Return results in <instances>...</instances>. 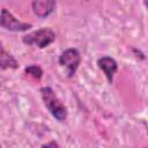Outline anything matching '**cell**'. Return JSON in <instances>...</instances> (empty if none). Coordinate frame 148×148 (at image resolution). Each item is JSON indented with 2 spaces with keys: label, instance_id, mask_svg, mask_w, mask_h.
<instances>
[{
  "label": "cell",
  "instance_id": "7",
  "mask_svg": "<svg viewBox=\"0 0 148 148\" xmlns=\"http://www.w3.org/2000/svg\"><path fill=\"white\" fill-rule=\"evenodd\" d=\"M0 68L1 69H17L18 62L17 60L5 50L2 43L0 42Z\"/></svg>",
  "mask_w": 148,
  "mask_h": 148
},
{
  "label": "cell",
  "instance_id": "5",
  "mask_svg": "<svg viewBox=\"0 0 148 148\" xmlns=\"http://www.w3.org/2000/svg\"><path fill=\"white\" fill-rule=\"evenodd\" d=\"M97 66L101 71H103L108 82L112 83L113 82V76L118 71L117 61L113 58L109 57V56H103V57L97 59Z\"/></svg>",
  "mask_w": 148,
  "mask_h": 148
},
{
  "label": "cell",
  "instance_id": "10",
  "mask_svg": "<svg viewBox=\"0 0 148 148\" xmlns=\"http://www.w3.org/2000/svg\"><path fill=\"white\" fill-rule=\"evenodd\" d=\"M132 51H133V53L135 54V57L136 58H140V59H145V54L140 51V50H138L136 47H132Z\"/></svg>",
  "mask_w": 148,
  "mask_h": 148
},
{
  "label": "cell",
  "instance_id": "8",
  "mask_svg": "<svg viewBox=\"0 0 148 148\" xmlns=\"http://www.w3.org/2000/svg\"><path fill=\"white\" fill-rule=\"evenodd\" d=\"M24 73L36 80H40L43 76V69L37 65H29L24 68Z\"/></svg>",
  "mask_w": 148,
  "mask_h": 148
},
{
  "label": "cell",
  "instance_id": "9",
  "mask_svg": "<svg viewBox=\"0 0 148 148\" xmlns=\"http://www.w3.org/2000/svg\"><path fill=\"white\" fill-rule=\"evenodd\" d=\"M42 148H61V147L59 146V143H58L57 141L52 140V141H50V142H47V143H44V145L42 146Z\"/></svg>",
  "mask_w": 148,
  "mask_h": 148
},
{
  "label": "cell",
  "instance_id": "2",
  "mask_svg": "<svg viewBox=\"0 0 148 148\" xmlns=\"http://www.w3.org/2000/svg\"><path fill=\"white\" fill-rule=\"evenodd\" d=\"M56 40V32L50 28H42L31 31L22 37V42L30 46L45 49Z\"/></svg>",
  "mask_w": 148,
  "mask_h": 148
},
{
  "label": "cell",
  "instance_id": "11",
  "mask_svg": "<svg viewBox=\"0 0 148 148\" xmlns=\"http://www.w3.org/2000/svg\"><path fill=\"white\" fill-rule=\"evenodd\" d=\"M0 148H2V147H1V143H0Z\"/></svg>",
  "mask_w": 148,
  "mask_h": 148
},
{
  "label": "cell",
  "instance_id": "3",
  "mask_svg": "<svg viewBox=\"0 0 148 148\" xmlns=\"http://www.w3.org/2000/svg\"><path fill=\"white\" fill-rule=\"evenodd\" d=\"M81 64V54L80 51L75 47H69L62 51L59 56V65L65 67L67 76L73 77Z\"/></svg>",
  "mask_w": 148,
  "mask_h": 148
},
{
  "label": "cell",
  "instance_id": "4",
  "mask_svg": "<svg viewBox=\"0 0 148 148\" xmlns=\"http://www.w3.org/2000/svg\"><path fill=\"white\" fill-rule=\"evenodd\" d=\"M0 27L8 31L22 32L32 28V24L17 20L7 8H2L0 12Z\"/></svg>",
  "mask_w": 148,
  "mask_h": 148
},
{
  "label": "cell",
  "instance_id": "6",
  "mask_svg": "<svg viewBox=\"0 0 148 148\" xmlns=\"http://www.w3.org/2000/svg\"><path fill=\"white\" fill-rule=\"evenodd\" d=\"M56 1L53 0H35L31 2L34 14L39 18H45L51 15L56 9Z\"/></svg>",
  "mask_w": 148,
  "mask_h": 148
},
{
  "label": "cell",
  "instance_id": "1",
  "mask_svg": "<svg viewBox=\"0 0 148 148\" xmlns=\"http://www.w3.org/2000/svg\"><path fill=\"white\" fill-rule=\"evenodd\" d=\"M42 99L44 102L45 108L49 110V112L52 114L53 118H56L58 121L62 123L67 118V108L64 105V103L58 98L56 92L51 87H42L39 89Z\"/></svg>",
  "mask_w": 148,
  "mask_h": 148
}]
</instances>
